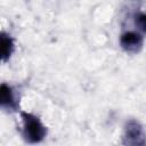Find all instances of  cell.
<instances>
[{
	"mask_svg": "<svg viewBox=\"0 0 146 146\" xmlns=\"http://www.w3.org/2000/svg\"><path fill=\"white\" fill-rule=\"evenodd\" d=\"M22 117H23V122H24V128H23V136L25 138V140H27L29 143H39L41 141L46 133V127L41 123V121L30 114V113H22Z\"/></svg>",
	"mask_w": 146,
	"mask_h": 146,
	"instance_id": "obj_1",
	"label": "cell"
},
{
	"mask_svg": "<svg viewBox=\"0 0 146 146\" xmlns=\"http://www.w3.org/2000/svg\"><path fill=\"white\" fill-rule=\"evenodd\" d=\"M123 139V143L128 145H144L146 143L143 128L135 120H130L127 122Z\"/></svg>",
	"mask_w": 146,
	"mask_h": 146,
	"instance_id": "obj_2",
	"label": "cell"
},
{
	"mask_svg": "<svg viewBox=\"0 0 146 146\" xmlns=\"http://www.w3.org/2000/svg\"><path fill=\"white\" fill-rule=\"evenodd\" d=\"M120 44L128 52H137L143 47V36L137 32H124L120 38Z\"/></svg>",
	"mask_w": 146,
	"mask_h": 146,
	"instance_id": "obj_3",
	"label": "cell"
},
{
	"mask_svg": "<svg viewBox=\"0 0 146 146\" xmlns=\"http://www.w3.org/2000/svg\"><path fill=\"white\" fill-rule=\"evenodd\" d=\"M1 106L7 110H16L17 102L15 100V95L13 88L6 83L1 84Z\"/></svg>",
	"mask_w": 146,
	"mask_h": 146,
	"instance_id": "obj_4",
	"label": "cell"
},
{
	"mask_svg": "<svg viewBox=\"0 0 146 146\" xmlns=\"http://www.w3.org/2000/svg\"><path fill=\"white\" fill-rule=\"evenodd\" d=\"M13 50H14L13 39L10 38V35L2 32L1 33V57L3 62H6L11 56Z\"/></svg>",
	"mask_w": 146,
	"mask_h": 146,
	"instance_id": "obj_5",
	"label": "cell"
},
{
	"mask_svg": "<svg viewBox=\"0 0 146 146\" xmlns=\"http://www.w3.org/2000/svg\"><path fill=\"white\" fill-rule=\"evenodd\" d=\"M135 23L136 25L139 27L140 31L143 32H146V13L145 14H139L136 16V19H135Z\"/></svg>",
	"mask_w": 146,
	"mask_h": 146,
	"instance_id": "obj_6",
	"label": "cell"
}]
</instances>
